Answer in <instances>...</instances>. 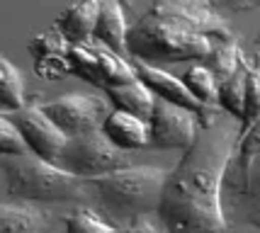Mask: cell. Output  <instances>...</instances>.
<instances>
[{
    "instance_id": "1",
    "label": "cell",
    "mask_w": 260,
    "mask_h": 233,
    "mask_svg": "<svg viewBox=\"0 0 260 233\" xmlns=\"http://www.w3.org/2000/svg\"><path fill=\"white\" fill-rule=\"evenodd\" d=\"M238 141V122L216 119L200 129L160 189L156 219L163 233H229L221 182Z\"/></svg>"
},
{
    "instance_id": "2",
    "label": "cell",
    "mask_w": 260,
    "mask_h": 233,
    "mask_svg": "<svg viewBox=\"0 0 260 233\" xmlns=\"http://www.w3.org/2000/svg\"><path fill=\"white\" fill-rule=\"evenodd\" d=\"M236 42V32L207 0H158L129 24L126 58L148 66L180 61L207 63L216 46Z\"/></svg>"
},
{
    "instance_id": "3",
    "label": "cell",
    "mask_w": 260,
    "mask_h": 233,
    "mask_svg": "<svg viewBox=\"0 0 260 233\" xmlns=\"http://www.w3.org/2000/svg\"><path fill=\"white\" fill-rule=\"evenodd\" d=\"M170 170L158 165H132L110 175L83 180V204L114 228L156 216L160 189Z\"/></svg>"
},
{
    "instance_id": "4",
    "label": "cell",
    "mask_w": 260,
    "mask_h": 233,
    "mask_svg": "<svg viewBox=\"0 0 260 233\" xmlns=\"http://www.w3.org/2000/svg\"><path fill=\"white\" fill-rule=\"evenodd\" d=\"M221 209L229 233H260V122L238 136L221 182Z\"/></svg>"
},
{
    "instance_id": "5",
    "label": "cell",
    "mask_w": 260,
    "mask_h": 233,
    "mask_svg": "<svg viewBox=\"0 0 260 233\" xmlns=\"http://www.w3.org/2000/svg\"><path fill=\"white\" fill-rule=\"evenodd\" d=\"M0 173L5 194L10 202L27 204H83V180L63 173L58 165L46 163L32 153L0 158Z\"/></svg>"
},
{
    "instance_id": "6",
    "label": "cell",
    "mask_w": 260,
    "mask_h": 233,
    "mask_svg": "<svg viewBox=\"0 0 260 233\" xmlns=\"http://www.w3.org/2000/svg\"><path fill=\"white\" fill-rule=\"evenodd\" d=\"M56 165L73 178L90 180L132 168L136 163L126 151H119L117 146L110 144L102 131H88L68 139Z\"/></svg>"
},
{
    "instance_id": "7",
    "label": "cell",
    "mask_w": 260,
    "mask_h": 233,
    "mask_svg": "<svg viewBox=\"0 0 260 233\" xmlns=\"http://www.w3.org/2000/svg\"><path fill=\"white\" fill-rule=\"evenodd\" d=\"M39 110L56 124L66 139H71V136H80L88 131H100L102 122L110 114V102L98 95L66 92L54 100L42 102Z\"/></svg>"
},
{
    "instance_id": "8",
    "label": "cell",
    "mask_w": 260,
    "mask_h": 233,
    "mask_svg": "<svg viewBox=\"0 0 260 233\" xmlns=\"http://www.w3.org/2000/svg\"><path fill=\"white\" fill-rule=\"evenodd\" d=\"M129 63L134 68L136 80H141V83L151 90V95H153L156 100L170 102V105H175V107H182V110H190L192 114H197L200 129L212 126V124L221 117V110H219V107H207V105H202L200 100H194L192 95H190V90L182 85L180 78H175L173 73L163 71V68L148 66V63H141V61H132V58H129Z\"/></svg>"
},
{
    "instance_id": "9",
    "label": "cell",
    "mask_w": 260,
    "mask_h": 233,
    "mask_svg": "<svg viewBox=\"0 0 260 233\" xmlns=\"http://www.w3.org/2000/svg\"><path fill=\"white\" fill-rule=\"evenodd\" d=\"M200 134V119L190 110L175 107L170 102L156 100L148 119V146L160 151H187Z\"/></svg>"
},
{
    "instance_id": "10",
    "label": "cell",
    "mask_w": 260,
    "mask_h": 233,
    "mask_svg": "<svg viewBox=\"0 0 260 233\" xmlns=\"http://www.w3.org/2000/svg\"><path fill=\"white\" fill-rule=\"evenodd\" d=\"M10 119L17 126L27 151L32 155H37V158L46 160V163L56 165L58 155H61L68 139L61 134V129L56 124L39 110V105H27L20 112L10 114Z\"/></svg>"
},
{
    "instance_id": "11",
    "label": "cell",
    "mask_w": 260,
    "mask_h": 233,
    "mask_svg": "<svg viewBox=\"0 0 260 233\" xmlns=\"http://www.w3.org/2000/svg\"><path fill=\"white\" fill-rule=\"evenodd\" d=\"M68 44L56 29H46L42 34H34L29 42V54L34 61V73L46 80H61L71 76L68 68Z\"/></svg>"
},
{
    "instance_id": "12",
    "label": "cell",
    "mask_w": 260,
    "mask_h": 233,
    "mask_svg": "<svg viewBox=\"0 0 260 233\" xmlns=\"http://www.w3.org/2000/svg\"><path fill=\"white\" fill-rule=\"evenodd\" d=\"M100 131L107 136L110 144L126 153L148 146V122L139 119L134 114H126V112L112 110L107 114V119L102 122Z\"/></svg>"
},
{
    "instance_id": "13",
    "label": "cell",
    "mask_w": 260,
    "mask_h": 233,
    "mask_svg": "<svg viewBox=\"0 0 260 233\" xmlns=\"http://www.w3.org/2000/svg\"><path fill=\"white\" fill-rule=\"evenodd\" d=\"M126 32H129V22H126L124 8L117 0H102L92 42L126 58Z\"/></svg>"
},
{
    "instance_id": "14",
    "label": "cell",
    "mask_w": 260,
    "mask_h": 233,
    "mask_svg": "<svg viewBox=\"0 0 260 233\" xmlns=\"http://www.w3.org/2000/svg\"><path fill=\"white\" fill-rule=\"evenodd\" d=\"M49 211L27 202H0V233H51Z\"/></svg>"
},
{
    "instance_id": "15",
    "label": "cell",
    "mask_w": 260,
    "mask_h": 233,
    "mask_svg": "<svg viewBox=\"0 0 260 233\" xmlns=\"http://www.w3.org/2000/svg\"><path fill=\"white\" fill-rule=\"evenodd\" d=\"M98 12H100V3L98 0L71 5L56 17V27L54 29L66 39L68 44H85V42L92 39Z\"/></svg>"
},
{
    "instance_id": "16",
    "label": "cell",
    "mask_w": 260,
    "mask_h": 233,
    "mask_svg": "<svg viewBox=\"0 0 260 233\" xmlns=\"http://www.w3.org/2000/svg\"><path fill=\"white\" fill-rule=\"evenodd\" d=\"M102 92H105V100L110 102L114 110L134 114V117L144 119V122L151 119L156 97L151 95V90H148L141 80H132V83H126V85L107 88V90H102Z\"/></svg>"
},
{
    "instance_id": "17",
    "label": "cell",
    "mask_w": 260,
    "mask_h": 233,
    "mask_svg": "<svg viewBox=\"0 0 260 233\" xmlns=\"http://www.w3.org/2000/svg\"><path fill=\"white\" fill-rule=\"evenodd\" d=\"M27 88L22 71L0 54V114H15L27 107Z\"/></svg>"
},
{
    "instance_id": "18",
    "label": "cell",
    "mask_w": 260,
    "mask_h": 233,
    "mask_svg": "<svg viewBox=\"0 0 260 233\" xmlns=\"http://www.w3.org/2000/svg\"><path fill=\"white\" fill-rule=\"evenodd\" d=\"M246 78H248V56H243L236 71L224 83H219V95H216V107L221 112H226L229 117L238 124H241V117H243Z\"/></svg>"
},
{
    "instance_id": "19",
    "label": "cell",
    "mask_w": 260,
    "mask_h": 233,
    "mask_svg": "<svg viewBox=\"0 0 260 233\" xmlns=\"http://www.w3.org/2000/svg\"><path fill=\"white\" fill-rule=\"evenodd\" d=\"M68 68H71V76L105 90V78H102L100 63H98V56H95V49H92V39L85 42V44H71V49H68Z\"/></svg>"
},
{
    "instance_id": "20",
    "label": "cell",
    "mask_w": 260,
    "mask_h": 233,
    "mask_svg": "<svg viewBox=\"0 0 260 233\" xmlns=\"http://www.w3.org/2000/svg\"><path fill=\"white\" fill-rule=\"evenodd\" d=\"M260 122V51L248 58V78H246V100H243V117L238 124V136L250 131Z\"/></svg>"
},
{
    "instance_id": "21",
    "label": "cell",
    "mask_w": 260,
    "mask_h": 233,
    "mask_svg": "<svg viewBox=\"0 0 260 233\" xmlns=\"http://www.w3.org/2000/svg\"><path fill=\"white\" fill-rule=\"evenodd\" d=\"M182 85L190 90L194 100H200L207 107H216V95H219V83L212 76L209 68H204L202 63H194L182 73Z\"/></svg>"
},
{
    "instance_id": "22",
    "label": "cell",
    "mask_w": 260,
    "mask_h": 233,
    "mask_svg": "<svg viewBox=\"0 0 260 233\" xmlns=\"http://www.w3.org/2000/svg\"><path fill=\"white\" fill-rule=\"evenodd\" d=\"M243 56L246 54H243V49L238 46V39H236V42L216 46L214 54L209 56V61L204 63V68L212 71V76L216 78V83H224V80L238 68V63H241Z\"/></svg>"
},
{
    "instance_id": "23",
    "label": "cell",
    "mask_w": 260,
    "mask_h": 233,
    "mask_svg": "<svg viewBox=\"0 0 260 233\" xmlns=\"http://www.w3.org/2000/svg\"><path fill=\"white\" fill-rule=\"evenodd\" d=\"M66 231L68 233H124L119 228L102 221L100 216L88 207H78L66 216Z\"/></svg>"
},
{
    "instance_id": "24",
    "label": "cell",
    "mask_w": 260,
    "mask_h": 233,
    "mask_svg": "<svg viewBox=\"0 0 260 233\" xmlns=\"http://www.w3.org/2000/svg\"><path fill=\"white\" fill-rule=\"evenodd\" d=\"M24 153H29V151H27L17 126L12 124L10 117L0 114V158H5V155H24Z\"/></svg>"
},
{
    "instance_id": "25",
    "label": "cell",
    "mask_w": 260,
    "mask_h": 233,
    "mask_svg": "<svg viewBox=\"0 0 260 233\" xmlns=\"http://www.w3.org/2000/svg\"><path fill=\"white\" fill-rule=\"evenodd\" d=\"M255 44H258V46H260V34H258V37H255Z\"/></svg>"
}]
</instances>
